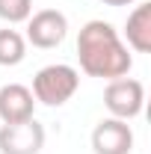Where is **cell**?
<instances>
[{"label": "cell", "instance_id": "obj_1", "mask_svg": "<svg viewBox=\"0 0 151 154\" xmlns=\"http://www.w3.org/2000/svg\"><path fill=\"white\" fill-rule=\"evenodd\" d=\"M77 59L80 71L89 77L116 80L125 77L133 68V57L128 54V45L122 42L119 30L110 21H86L77 33Z\"/></svg>", "mask_w": 151, "mask_h": 154}, {"label": "cell", "instance_id": "obj_2", "mask_svg": "<svg viewBox=\"0 0 151 154\" xmlns=\"http://www.w3.org/2000/svg\"><path fill=\"white\" fill-rule=\"evenodd\" d=\"M77 89H80V71L74 65L57 62V65H45L42 71H36L30 92L45 107H62L74 98Z\"/></svg>", "mask_w": 151, "mask_h": 154}, {"label": "cell", "instance_id": "obj_3", "mask_svg": "<svg viewBox=\"0 0 151 154\" xmlns=\"http://www.w3.org/2000/svg\"><path fill=\"white\" fill-rule=\"evenodd\" d=\"M104 107L113 119H122V122H131L142 113L145 107V86L133 77H116L107 83L104 89Z\"/></svg>", "mask_w": 151, "mask_h": 154}, {"label": "cell", "instance_id": "obj_4", "mask_svg": "<svg viewBox=\"0 0 151 154\" xmlns=\"http://www.w3.org/2000/svg\"><path fill=\"white\" fill-rule=\"evenodd\" d=\"M68 36V18L59 9H39L27 18V42L33 48L51 51L59 48Z\"/></svg>", "mask_w": 151, "mask_h": 154}, {"label": "cell", "instance_id": "obj_5", "mask_svg": "<svg viewBox=\"0 0 151 154\" xmlns=\"http://www.w3.org/2000/svg\"><path fill=\"white\" fill-rule=\"evenodd\" d=\"M45 148V128L36 119L0 128V154H39Z\"/></svg>", "mask_w": 151, "mask_h": 154}, {"label": "cell", "instance_id": "obj_6", "mask_svg": "<svg viewBox=\"0 0 151 154\" xmlns=\"http://www.w3.org/2000/svg\"><path fill=\"white\" fill-rule=\"evenodd\" d=\"M92 151L95 154H131L133 151V131L122 119H101L92 131Z\"/></svg>", "mask_w": 151, "mask_h": 154}, {"label": "cell", "instance_id": "obj_7", "mask_svg": "<svg viewBox=\"0 0 151 154\" xmlns=\"http://www.w3.org/2000/svg\"><path fill=\"white\" fill-rule=\"evenodd\" d=\"M36 98L24 83H6L0 86V122L18 125L27 119H36Z\"/></svg>", "mask_w": 151, "mask_h": 154}, {"label": "cell", "instance_id": "obj_8", "mask_svg": "<svg viewBox=\"0 0 151 154\" xmlns=\"http://www.w3.org/2000/svg\"><path fill=\"white\" fill-rule=\"evenodd\" d=\"M125 38L136 54H148L151 51V3L133 6V12L125 21Z\"/></svg>", "mask_w": 151, "mask_h": 154}, {"label": "cell", "instance_id": "obj_9", "mask_svg": "<svg viewBox=\"0 0 151 154\" xmlns=\"http://www.w3.org/2000/svg\"><path fill=\"white\" fill-rule=\"evenodd\" d=\"M27 57V38L21 36L18 30H0V65L3 68H12L21 65Z\"/></svg>", "mask_w": 151, "mask_h": 154}, {"label": "cell", "instance_id": "obj_10", "mask_svg": "<svg viewBox=\"0 0 151 154\" xmlns=\"http://www.w3.org/2000/svg\"><path fill=\"white\" fill-rule=\"evenodd\" d=\"M33 15V0H0V21L21 24Z\"/></svg>", "mask_w": 151, "mask_h": 154}, {"label": "cell", "instance_id": "obj_11", "mask_svg": "<svg viewBox=\"0 0 151 154\" xmlns=\"http://www.w3.org/2000/svg\"><path fill=\"white\" fill-rule=\"evenodd\" d=\"M101 3H107V6H131L136 0H101Z\"/></svg>", "mask_w": 151, "mask_h": 154}]
</instances>
